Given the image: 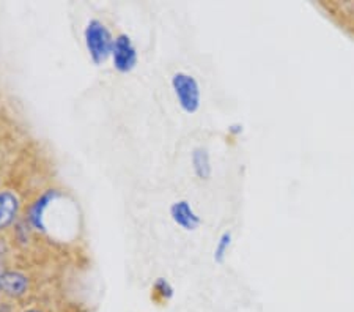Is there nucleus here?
<instances>
[{"label":"nucleus","mask_w":354,"mask_h":312,"mask_svg":"<svg viewBox=\"0 0 354 312\" xmlns=\"http://www.w3.org/2000/svg\"><path fill=\"white\" fill-rule=\"evenodd\" d=\"M228 133L233 134V136H238L243 133V125L241 123H235V125H230V128H228Z\"/></svg>","instance_id":"nucleus-11"},{"label":"nucleus","mask_w":354,"mask_h":312,"mask_svg":"<svg viewBox=\"0 0 354 312\" xmlns=\"http://www.w3.org/2000/svg\"><path fill=\"white\" fill-rule=\"evenodd\" d=\"M0 273H2V270H0Z\"/></svg>","instance_id":"nucleus-13"},{"label":"nucleus","mask_w":354,"mask_h":312,"mask_svg":"<svg viewBox=\"0 0 354 312\" xmlns=\"http://www.w3.org/2000/svg\"><path fill=\"white\" fill-rule=\"evenodd\" d=\"M191 163L194 174L200 180H209L213 175V166H211V156L208 149L205 147H196L191 153Z\"/></svg>","instance_id":"nucleus-8"},{"label":"nucleus","mask_w":354,"mask_h":312,"mask_svg":"<svg viewBox=\"0 0 354 312\" xmlns=\"http://www.w3.org/2000/svg\"><path fill=\"white\" fill-rule=\"evenodd\" d=\"M60 196L62 194L59 190H48V191H44L43 194L32 203V207L28 208L27 219H28V223L32 224L33 229L46 232V223H44L46 212H48L49 207L53 205L57 199H60Z\"/></svg>","instance_id":"nucleus-4"},{"label":"nucleus","mask_w":354,"mask_h":312,"mask_svg":"<svg viewBox=\"0 0 354 312\" xmlns=\"http://www.w3.org/2000/svg\"><path fill=\"white\" fill-rule=\"evenodd\" d=\"M232 241H233V235H232L230 230H225L224 234L219 237L218 243H216L214 255H213V259H214L216 264H224L225 262L228 251H230Z\"/></svg>","instance_id":"nucleus-9"},{"label":"nucleus","mask_w":354,"mask_h":312,"mask_svg":"<svg viewBox=\"0 0 354 312\" xmlns=\"http://www.w3.org/2000/svg\"><path fill=\"white\" fill-rule=\"evenodd\" d=\"M30 287L27 275L21 271H2L0 273V292L11 298H21L27 293Z\"/></svg>","instance_id":"nucleus-6"},{"label":"nucleus","mask_w":354,"mask_h":312,"mask_svg":"<svg viewBox=\"0 0 354 312\" xmlns=\"http://www.w3.org/2000/svg\"><path fill=\"white\" fill-rule=\"evenodd\" d=\"M153 291H155V295H158L161 300H165V302L174 297L172 284L167 279H164V277H158L155 286H153Z\"/></svg>","instance_id":"nucleus-10"},{"label":"nucleus","mask_w":354,"mask_h":312,"mask_svg":"<svg viewBox=\"0 0 354 312\" xmlns=\"http://www.w3.org/2000/svg\"><path fill=\"white\" fill-rule=\"evenodd\" d=\"M84 39H85V48L90 55L91 62L95 65H102L112 57L113 42L115 38L112 37V33L104 22L100 19H90L88 24L85 26L84 30Z\"/></svg>","instance_id":"nucleus-1"},{"label":"nucleus","mask_w":354,"mask_h":312,"mask_svg":"<svg viewBox=\"0 0 354 312\" xmlns=\"http://www.w3.org/2000/svg\"><path fill=\"white\" fill-rule=\"evenodd\" d=\"M24 312H41V311H38V309H27Z\"/></svg>","instance_id":"nucleus-12"},{"label":"nucleus","mask_w":354,"mask_h":312,"mask_svg":"<svg viewBox=\"0 0 354 312\" xmlns=\"http://www.w3.org/2000/svg\"><path fill=\"white\" fill-rule=\"evenodd\" d=\"M170 218L174 219L176 226H180L183 230L194 232L197 230L200 224H202V219H200L198 214L194 212L192 205L187 201H176L170 205Z\"/></svg>","instance_id":"nucleus-5"},{"label":"nucleus","mask_w":354,"mask_h":312,"mask_svg":"<svg viewBox=\"0 0 354 312\" xmlns=\"http://www.w3.org/2000/svg\"><path fill=\"white\" fill-rule=\"evenodd\" d=\"M172 89L176 96V101L186 113H196L202 103V92L197 79L187 75V73L178 71L172 76Z\"/></svg>","instance_id":"nucleus-2"},{"label":"nucleus","mask_w":354,"mask_h":312,"mask_svg":"<svg viewBox=\"0 0 354 312\" xmlns=\"http://www.w3.org/2000/svg\"><path fill=\"white\" fill-rule=\"evenodd\" d=\"M112 62L113 68L118 73H131L137 66V62H139V55H137V49L134 46L133 39L127 33H120L113 42V49H112Z\"/></svg>","instance_id":"nucleus-3"},{"label":"nucleus","mask_w":354,"mask_h":312,"mask_svg":"<svg viewBox=\"0 0 354 312\" xmlns=\"http://www.w3.org/2000/svg\"><path fill=\"white\" fill-rule=\"evenodd\" d=\"M21 210V201L16 192L5 190L0 191V232L15 223Z\"/></svg>","instance_id":"nucleus-7"}]
</instances>
